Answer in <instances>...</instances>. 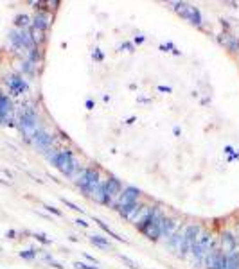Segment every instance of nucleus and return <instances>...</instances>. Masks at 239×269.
<instances>
[{
  "label": "nucleus",
  "mask_w": 239,
  "mask_h": 269,
  "mask_svg": "<svg viewBox=\"0 0 239 269\" xmlns=\"http://www.w3.org/2000/svg\"><path fill=\"white\" fill-rule=\"evenodd\" d=\"M51 164L60 170L61 174L67 176V178L78 180L79 174L83 172L78 158L74 156V152H72L70 149H58V152H56L52 156V160H51Z\"/></svg>",
  "instance_id": "obj_1"
},
{
  "label": "nucleus",
  "mask_w": 239,
  "mask_h": 269,
  "mask_svg": "<svg viewBox=\"0 0 239 269\" xmlns=\"http://www.w3.org/2000/svg\"><path fill=\"white\" fill-rule=\"evenodd\" d=\"M162 221H164V214L160 208H151L150 216L146 217V221L140 222L137 228L138 232L150 240H158L162 237Z\"/></svg>",
  "instance_id": "obj_2"
},
{
  "label": "nucleus",
  "mask_w": 239,
  "mask_h": 269,
  "mask_svg": "<svg viewBox=\"0 0 239 269\" xmlns=\"http://www.w3.org/2000/svg\"><path fill=\"white\" fill-rule=\"evenodd\" d=\"M18 129L20 133L24 134L25 140H33V136L38 131V115H36V110L33 106H24L20 115H18Z\"/></svg>",
  "instance_id": "obj_3"
},
{
  "label": "nucleus",
  "mask_w": 239,
  "mask_h": 269,
  "mask_svg": "<svg viewBox=\"0 0 239 269\" xmlns=\"http://www.w3.org/2000/svg\"><path fill=\"white\" fill-rule=\"evenodd\" d=\"M99 182H101L99 170H97L96 167H88V169H85L83 172L79 174V178L76 180V185H78V188L83 192V196L92 198V194H94L96 187L99 185Z\"/></svg>",
  "instance_id": "obj_4"
},
{
  "label": "nucleus",
  "mask_w": 239,
  "mask_h": 269,
  "mask_svg": "<svg viewBox=\"0 0 239 269\" xmlns=\"http://www.w3.org/2000/svg\"><path fill=\"white\" fill-rule=\"evenodd\" d=\"M212 250H214V240H212V235H210L209 232H202L200 239L196 240V244L192 246V250H191V255H192L194 264H196V266L204 264L205 258H207V255H209Z\"/></svg>",
  "instance_id": "obj_5"
},
{
  "label": "nucleus",
  "mask_w": 239,
  "mask_h": 269,
  "mask_svg": "<svg viewBox=\"0 0 239 269\" xmlns=\"http://www.w3.org/2000/svg\"><path fill=\"white\" fill-rule=\"evenodd\" d=\"M9 43L13 45L15 50H25L29 54L33 49H36L34 41L31 38L29 29H11L9 31Z\"/></svg>",
  "instance_id": "obj_6"
},
{
  "label": "nucleus",
  "mask_w": 239,
  "mask_h": 269,
  "mask_svg": "<svg viewBox=\"0 0 239 269\" xmlns=\"http://www.w3.org/2000/svg\"><path fill=\"white\" fill-rule=\"evenodd\" d=\"M202 232H204V230H202L200 224H189V226H186L184 240H182V246H180V250H178L180 257H187V255L191 253L192 246L196 244V240L200 239Z\"/></svg>",
  "instance_id": "obj_7"
},
{
  "label": "nucleus",
  "mask_w": 239,
  "mask_h": 269,
  "mask_svg": "<svg viewBox=\"0 0 239 269\" xmlns=\"http://www.w3.org/2000/svg\"><path fill=\"white\" fill-rule=\"evenodd\" d=\"M173 9L176 13H178L180 17L184 18V20H187L189 24L192 25H202V13L198 11L196 7L191 6V4H186V2H176V4H173Z\"/></svg>",
  "instance_id": "obj_8"
},
{
  "label": "nucleus",
  "mask_w": 239,
  "mask_h": 269,
  "mask_svg": "<svg viewBox=\"0 0 239 269\" xmlns=\"http://www.w3.org/2000/svg\"><path fill=\"white\" fill-rule=\"evenodd\" d=\"M122 192V183L117 178H108L104 182V205L114 206Z\"/></svg>",
  "instance_id": "obj_9"
},
{
  "label": "nucleus",
  "mask_w": 239,
  "mask_h": 269,
  "mask_svg": "<svg viewBox=\"0 0 239 269\" xmlns=\"http://www.w3.org/2000/svg\"><path fill=\"white\" fill-rule=\"evenodd\" d=\"M138 198H140V190H138V188H135V187H124V188H122V192H120L119 199L115 201L114 208H115L117 212L122 210L124 206L133 205V203H137Z\"/></svg>",
  "instance_id": "obj_10"
},
{
  "label": "nucleus",
  "mask_w": 239,
  "mask_h": 269,
  "mask_svg": "<svg viewBox=\"0 0 239 269\" xmlns=\"http://www.w3.org/2000/svg\"><path fill=\"white\" fill-rule=\"evenodd\" d=\"M13 111H15V108H13L9 95L0 92V124L13 126Z\"/></svg>",
  "instance_id": "obj_11"
},
{
  "label": "nucleus",
  "mask_w": 239,
  "mask_h": 269,
  "mask_svg": "<svg viewBox=\"0 0 239 269\" xmlns=\"http://www.w3.org/2000/svg\"><path fill=\"white\" fill-rule=\"evenodd\" d=\"M6 84L9 88V92L13 95H24L27 90H29V84L25 81L24 77L20 74H11V76L6 77Z\"/></svg>",
  "instance_id": "obj_12"
},
{
  "label": "nucleus",
  "mask_w": 239,
  "mask_h": 269,
  "mask_svg": "<svg viewBox=\"0 0 239 269\" xmlns=\"http://www.w3.org/2000/svg\"><path fill=\"white\" fill-rule=\"evenodd\" d=\"M33 144H34L36 147H38V149H40V151H47V149H51V147H52V144H54V136L51 133H47V131H45V129H38V131H36V134L34 136H33Z\"/></svg>",
  "instance_id": "obj_13"
},
{
  "label": "nucleus",
  "mask_w": 239,
  "mask_h": 269,
  "mask_svg": "<svg viewBox=\"0 0 239 269\" xmlns=\"http://www.w3.org/2000/svg\"><path fill=\"white\" fill-rule=\"evenodd\" d=\"M205 266L207 269H225V253L222 250H212L205 258Z\"/></svg>",
  "instance_id": "obj_14"
},
{
  "label": "nucleus",
  "mask_w": 239,
  "mask_h": 269,
  "mask_svg": "<svg viewBox=\"0 0 239 269\" xmlns=\"http://www.w3.org/2000/svg\"><path fill=\"white\" fill-rule=\"evenodd\" d=\"M225 255H230V253L238 252V240L230 232H223L222 234V248H220Z\"/></svg>",
  "instance_id": "obj_15"
},
{
  "label": "nucleus",
  "mask_w": 239,
  "mask_h": 269,
  "mask_svg": "<svg viewBox=\"0 0 239 269\" xmlns=\"http://www.w3.org/2000/svg\"><path fill=\"white\" fill-rule=\"evenodd\" d=\"M178 228H180V222L174 217L164 216V221H162V237H166L169 240Z\"/></svg>",
  "instance_id": "obj_16"
},
{
  "label": "nucleus",
  "mask_w": 239,
  "mask_h": 269,
  "mask_svg": "<svg viewBox=\"0 0 239 269\" xmlns=\"http://www.w3.org/2000/svg\"><path fill=\"white\" fill-rule=\"evenodd\" d=\"M49 25H51V15L47 11H38L33 17V27H36V29L47 33Z\"/></svg>",
  "instance_id": "obj_17"
},
{
  "label": "nucleus",
  "mask_w": 239,
  "mask_h": 269,
  "mask_svg": "<svg viewBox=\"0 0 239 269\" xmlns=\"http://www.w3.org/2000/svg\"><path fill=\"white\" fill-rule=\"evenodd\" d=\"M184 232H186V228H178L176 232L173 234V237L169 239V248H173V250H176L178 252L180 246H182V240H184Z\"/></svg>",
  "instance_id": "obj_18"
},
{
  "label": "nucleus",
  "mask_w": 239,
  "mask_h": 269,
  "mask_svg": "<svg viewBox=\"0 0 239 269\" xmlns=\"http://www.w3.org/2000/svg\"><path fill=\"white\" fill-rule=\"evenodd\" d=\"M15 25H17V29H31L33 18H29L27 15H18V17L15 18Z\"/></svg>",
  "instance_id": "obj_19"
},
{
  "label": "nucleus",
  "mask_w": 239,
  "mask_h": 269,
  "mask_svg": "<svg viewBox=\"0 0 239 269\" xmlns=\"http://www.w3.org/2000/svg\"><path fill=\"white\" fill-rule=\"evenodd\" d=\"M225 269H239V253L234 252L225 255Z\"/></svg>",
  "instance_id": "obj_20"
},
{
  "label": "nucleus",
  "mask_w": 239,
  "mask_h": 269,
  "mask_svg": "<svg viewBox=\"0 0 239 269\" xmlns=\"http://www.w3.org/2000/svg\"><path fill=\"white\" fill-rule=\"evenodd\" d=\"M92 199L97 201L99 205H104V182H99V185H97L94 194H92Z\"/></svg>",
  "instance_id": "obj_21"
},
{
  "label": "nucleus",
  "mask_w": 239,
  "mask_h": 269,
  "mask_svg": "<svg viewBox=\"0 0 239 269\" xmlns=\"http://www.w3.org/2000/svg\"><path fill=\"white\" fill-rule=\"evenodd\" d=\"M29 33H31V38H33V41H34L36 47H38L40 43H43V41H45V33H43V31L36 29V27H33V25H31Z\"/></svg>",
  "instance_id": "obj_22"
},
{
  "label": "nucleus",
  "mask_w": 239,
  "mask_h": 269,
  "mask_svg": "<svg viewBox=\"0 0 239 269\" xmlns=\"http://www.w3.org/2000/svg\"><path fill=\"white\" fill-rule=\"evenodd\" d=\"M90 242L94 246H97V248H101V250H108V248H110V242H108L104 237H101V235H92V237H90Z\"/></svg>",
  "instance_id": "obj_23"
},
{
  "label": "nucleus",
  "mask_w": 239,
  "mask_h": 269,
  "mask_svg": "<svg viewBox=\"0 0 239 269\" xmlns=\"http://www.w3.org/2000/svg\"><path fill=\"white\" fill-rule=\"evenodd\" d=\"M96 222H97V224H99V226H101V228H102V230H104V232H106V234H108V235H110V237H114V239L120 240V242H126V240H124V239H122V237H120V235H119V234H115L114 230L110 228V226H106V224H104V222H102V221H101V219H96Z\"/></svg>",
  "instance_id": "obj_24"
},
{
  "label": "nucleus",
  "mask_w": 239,
  "mask_h": 269,
  "mask_svg": "<svg viewBox=\"0 0 239 269\" xmlns=\"http://www.w3.org/2000/svg\"><path fill=\"white\" fill-rule=\"evenodd\" d=\"M120 260H122L124 264H128V268H130V269H140V268L137 266V262H133L132 258L126 257V255H120Z\"/></svg>",
  "instance_id": "obj_25"
},
{
  "label": "nucleus",
  "mask_w": 239,
  "mask_h": 269,
  "mask_svg": "<svg viewBox=\"0 0 239 269\" xmlns=\"http://www.w3.org/2000/svg\"><path fill=\"white\" fill-rule=\"evenodd\" d=\"M61 201H63V205H67L68 208H70V210H74V212H83V208H79V206L76 205V203H72V201H68V199L63 198Z\"/></svg>",
  "instance_id": "obj_26"
},
{
  "label": "nucleus",
  "mask_w": 239,
  "mask_h": 269,
  "mask_svg": "<svg viewBox=\"0 0 239 269\" xmlns=\"http://www.w3.org/2000/svg\"><path fill=\"white\" fill-rule=\"evenodd\" d=\"M20 257L25 258V260H33V258L36 257V252L34 250H25V252L20 253Z\"/></svg>",
  "instance_id": "obj_27"
},
{
  "label": "nucleus",
  "mask_w": 239,
  "mask_h": 269,
  "mask_svg": "<svg viewBox=\"0 0 239 269\" xmlns=\"http://www.w3.org/2000/svg\"><path fill=\"white\" fill-rule=\"evenodd\" d=\"M34 239H38L40 242H43V244H49V242H51V239H47L43 234H34Z\"/></svg>",
  "instance_id": "obj_28"
},
{
  "label": "nucleus",
  "mask_w": 239,
  "mask_h": 269,
  "mask_svg": "<svg viewBox=\"0 0 239 269\" xmlns=\"http://www.w3.org/2000/svg\"><path fill=\"white\" fill-rule=\"evenodd\" d=\"M74 268L76 269H96V268H90L88 264H85V262H76L74 264Z\"/></svg>",
  "instance_id": "obj_29"
},
{
  "label": "nucleus",
  "mask_w": 239,
  "mask_h": 269,
  "mask_svg": "<svg viewBox=\"0 0 239 269\" xmlns=\"http://www.w3.org/2000/svg\"><path fill=\"white\" fill-rule=\"evenodd\" d=\"M45 208H47V212H52L54 216H61V212L58 210V208H54V206H49V205H45Z\"/></svg>",
  "instance_id": "obj_30"
},
{
  "label": "nucleus",
  "mask_w": 239,
  "mask_h": 269,
  "mask_svg": "<svg viewBox=\"0 0 239 269\" xmlns=\"http://www.w3.org/2000/svg\"><path fill=\"white\" fill-rule=\"evenodd\" d=\"M76 224H78V226H83V228H88V222H85L83 219H78Z\"/></svg>",
  "instance_id": "obj_31"
},
{
  "label": "nucleus",
  "mask_w": 239,
  "mask_h": 269,
  "mask_svg": "<svg viewBox=\"0 0 239 269\" xmlns=\"http://www.w3.org/2000/svg\"><path fill=\"white\" fill-rule=\"evenodd\" d=\"M7 237H9V239H15V232H13V230L11 232H7Z\"/></svg>",
  "instance_id": "obj_32"
}]
</instances>
